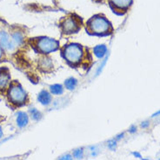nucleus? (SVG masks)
<instances>
[{
  "label": "nucleus",
  "instance_id": "nucleus-24",
  "mask_svg": "<svg viewBox=\"0 0 160 160\" xmlns=\"http://www.w3.org/2000/svg\"><path fill=\"white\" fill-rule=\"evenodd\" d=\"M2 136H3V131H2V129L0 128V138L2 137Z\"/></svg>",
  "mask_w": 160,
  "mask_h": 160
},
{
  "label": "nucleus",
  "instance_id": "nucleus-8",
  "mask_svg": "<svg viewBox=\"0 0 160 160\" xmlns=\"http://www.w3.org/2000/svg\"><path fill=\"white\" fill-rule=\"evenodd\" d=\"M38 99L40 102V103H42L43 105H48V104L51 103V101H52V96L49 94L48 92L46 91H42L40 92V94L38 95Z\"/></svg>",
  "mask_w": 160,
  "mask_h": 160
},
{
  "label": "nucleus",
  "instance_id": "nucleus-4",
  "mask_svg": "<svg viewBox=\"0 0 160 160\" xmlns=\"http://www.w3.org/2000/svg\"><path fill=\"white\" fill-rule=\"evenodd\" d=\"M59 26L64 34L69 35L72 33H76L79 31L82 26V19L79 17L74 14H71L67 17H64L59 22Z\"/></svg>",
  "mask_w": 160,
  "mask_h": 160
},
{
  "label": "nucleus",
  "instance_id": "nucleus-21",
  "mask_svg": "<svg viewBox=\"0 0 160 160\" xmlns=\"http://www.w3.org/2000/svg\"><path fill=\"white\" fill-rule=\"evenodd\" d=\"M3 55V50H2V48L0 47V59H1V57Z\"/></svg>",
  "mask_w": 160,
  "mask_h": 160
},
{
  "label": "nucleus",
  "instance_id": "nucleus-15",
  "mask_svg": "<svg viewBox=\"0 0 160 160\" xmlns=\"http://www.w3.org/2000/svg\"><path fill=\"white\" fill-rule=\"evenodd\" d=\"M73 156L77 158H82L83 157V151L82 150H76L73 153Z\"/></svg>",
  "mask_w": 160,
  "mask_h": 160
},
{
  "label": "nucleus",
  "instance_id": "nucleus-17",
  "mask_svg": "<svg viewBox=\"0 0 160 160\" xmlns=\"http://www.w3.org/2000/svg\"><path fill=\"white\" fill-rule=\"evenodd\" d=\"M108 146H109V148L112 149V150H113V149L115 148V146H116V142H115V140L109 141Z\"/></svg>",
  "mask_w": 160,
  "mask_h": 160
},
{
  "label": "nucleus",
  "instance_id": "nucleus-20",
  "mask_svg": "<svg viewBox=\"0 0 160 160\" xmlns=\"http://www.w3.org/2000/svg\"><path fill=\"white\" fill-rule=\"evenodd\" d=\"M133 155L135 157H141V155H140L139 153H138V152H133Z\"/></svg>",
  "mask_w": 160,
  "mask_h": 160
},
{
  "label": "nucleus",
  "instance_id": "nucleus-18",
  "mask_svg": "<svg viewBox=\"0 0 160 160\" xmlns=\"http://www.w3.org/2000/svg\"><path fill=\"white\" fill-rule=\"evenodd\" d=\"M148 125H149V123H148V122H144L143 124H141V126H142L143 128H146V127H147Z\"/></svg>",
  "mask_w": 160,
  "mask_h": 160
},
{
  "label": "nucleus",
  "instance_id": "nucleus-3",
  "mask_svg": "<svg viewBox=\"0 0 160 160\" xmlns=\"http://www.w3.org/2000/svg\"><path fill=\"white\" fill-rule=\"evenodd\" d=\"M8 99L15 106H21L27 101V95L17 81H12L8 89Z\"/></svg>",
  "mask_w": 160,
  "mask_h": 160
},
{
  "label": "nucleus",
  "instance_id": "nucleus-16",
  "mask_svg": "<svg viewBox=\"0 0 160 160\" xmlns=\"http://www.w3.org/2000/svg\"><path fill=\"white\" fill-rule=\"evenodd\" d=\"M13 38H14V40H16L18 44H21V42L23 41V38L21 36V34H20V33H18V32L13 35Z\"/></svg>",
  "mask_w": 160,
  "mask_h": 160
},
{
  "label": "nucleus",
  "instance_id": "nucleus-23",
  "mask_svg": "<svg viewBox=\"0 0 160 160\" xmlns=\"http://www.w3.org/2000/svg\"><path fill=\"white\" fill-rule=\"evenodd\" d=\"M94 2H97V3H101V2H103L104 0H93Z\"/></svg>",
  "mask_w": 160,
  "mask_h": 160
},
{
  "label": "nucleus",
  "instance_id": "nucleus-5",
  "mask_svg": "<svg viewBox=\"0 0 160 160\" xmlns=\"http://www.w3.org/2000/svg\"><path fill=\"white\" fill-rule=\"evenodd\" d=\"M32 45L38 52L47 54L59 48V42L50 38H36L32 40Z\"/></svg>",
  "mask_w": 160,
  "mask_h": 160
},
{
  "label": "nucleus",
  "instance_id": "nucleus-11",
  "mask_svg": "<svg viewBox=\"0 0 160 160\" xmlns=\"http://www.w3.org/2000/svg\"><path fill=\"white\" fill-rule=\"evenodd\" d=\"M1 44L5 48H8V49L12 48V44L10 43L9 37L6 32H2V35H1Z\"/></svg>",
  "mask_w": 160,
  "mask_h": 160
},
{
  "label": "nucleus",
  "instance_id": "nucleus-10",
  "mask_svg": "<svg viewBox=\"0 0 160 160\" xmlns=\"http://www.w3.org/2000/svg\"><path fill=\"white\" fill-rule=\"evenodd\" d=\"M106 51H107V47L104 45H98L93 49L94 54L98 58H102L104 56V54L106 53Z\"/></svg>",
  "mask_w": 160,
  "mask_h": 160
},
{
  "label": "nucleus",
  "instance_id": "nucleus-12",
  "mask_svg": "<svg viewBox=\"0 0 160 160\" xmlns=\"http://www.w3.org/2000/svg\"><path fill=\"white\" fill-rule=\"evenodd\" d=\"M77 83H78V81H77L76 79H74V78H70L68 80H65L64 85H65V87H66L67 89H69V90H72V89L75 88Z\"/></svg>",
  "mask_w": 160,
  "mask_h": 160
},
{
  "label": "nucleus",
  "instance_id": "nucleus-13",
  "mask_svg": "<svg viewBox=\"0 0 160 160\" xmlns=\"http://www.w3.org/2000/svg\"><path fill=\"white\" fill-rule=\"evenodd\" d=\"M51 92L53 95H61L63 93V87L59 84H55L51 86Z\"/></svg>",
  "mask_w": 160,
  "mask_h": 160
},
{
  "label": "nucleus",
  "instance_id": "nucleus-2",
  "mask_svg": "<svg viewBox=\"0 0 160 160\" xmlns=\"http://www.w3.org/2000/svg\"><path fill=\"white\" fill-rule=\"evenodd\" d=\"M62 55L67 63L72 67H78L83 64L85 55L83 47L78 44H70L64 46L61 50Z\"/></svg>",
  "mask_w": 160,
  "mask_h": 160
},
{
  "label": "nucleus",
  "instance_id": "nucleus-19",
  "mask_svg": "<svg viewBox=\"0 0 160 160\" xmlns=\"http://www.w3.org/2000/svg\"><path fill=\"white\" fill-rule=\"evenodd\" d=\"M136 131V127L135 126H132V128L130 129V132H132V133H133V132Z\"/></svg>",
  "mask_w": 160,
  "mask_h": 160
},
{
  "label": "nucleus",
  "instance_id": "nucleus-1",
  "mask_svg": "<svg viewBox=\"0 0 160 160\" xmlns=\"http://www.w3.org/2000/svg\"><path fill=\"white\" fill-rule=\"evenodd\" d=\"M86 30L90 34L98 36H106L113 32L111 22L103 15H95L87 21Z\"/></svg>",
  "mask_w": 160,
  "mask_h": 160
},
{
  "label": "nucleus",
  "instance_id": "nucleus-22",
  "mask_svg": "<svg viewBox=\"0 0 160 160\" xmlns=\"http://www.w3.org/2000/svg\"><path fill=\"white\" fill-rule=\"evenodd\" d=\"M158 115H160V110L159 111H158V112L155 113V114H153V116H158Z\"/></svg>",
  "mask_w": 160,
  "mask_h": 160
},
{
  "label": "nucleus",
  "instance_id": "nucleus-7",
  "mask_svg": "<svg viewBox=\"0 0 160 160\" xmlns=\"http://www.w3.org/2000/svg\"><path fill=\"white\" fill-rule=\"evenodd\" d=\"M10 80H11V76L9 74L8 69L1 68L0 69V91H3L6 88Z\"/></svg>",
  "mask_w": 160,
  "mask_h": 160
},
{
  "label": "nucleus",
  "instance_id": "nucleus-14",
  "mask_svg": "<svg viewBox=\"0 0 160 160\" xmlns=\"http://www.w3.org/2000/svg\"><path fill=\"white\" fill-rule=\"evenodd\" d=\"M30 113H31L32 117L34 120H39L41 118V114H40V112H38V110L36 109V108H32V109H30Z\"/></svg>",
  "mask_w": 160,
  "mask_h": 160
},
{
  "label": "nucleus",
  "instance_id": "nucleus-9",
  "mask_svg": "<svg viewBox=\"0 0 160 160\" xmlns=\"http://www.w3.org/2000/svg\"><path fill=\"white\" fill-rule=\"evenodd\" d=\"M17 124L19 126L20 128H23L24 126H26V124H28V116L24 112H19L18 116L17 118Z\"/></svg>",
  "mask_w": 160,
  "mask_h": 160
},
{
  "label": "nucleus",
  "instance_id": "nucleus-6",
  "mask_svg": "<svg viewBox=\"0 0 160 160\" xmlns=\"http://www.w3.org/2000/svg\"><path fill=\"white\" fill-rule=\"evenodd\" d=\"M109 4L113 12L123 14L130 8L132 4V0H109Z\"/></svg>",
  "mask_w": 160,
  "mask_h": 160
}]
</instances>
